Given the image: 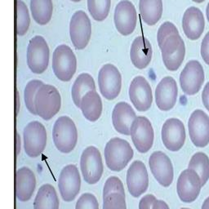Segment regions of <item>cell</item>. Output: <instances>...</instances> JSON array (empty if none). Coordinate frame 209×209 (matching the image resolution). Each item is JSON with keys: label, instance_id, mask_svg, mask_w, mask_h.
<instances>
[{"label": "cell", "instance_id": "10", "mask_svg": "<svg viewBox=\"0 0 209 209\" xmlns=\"http://www.w3.org/2000/svg\"><path fill=\"white\" fill-rule=\"evenodd\" d=\"M92 35V24L88 16L78 10L72 16L70 22V36L74 47L78 50L84 49L89 43Z\"/></svg>", "mask_w": 209, "mask_h": 209}, {"label": "cell", "instance_id": "43", "mask_svg": "<svg viewBox=\"0 0 209 209\" xmlns=\"http://www.w3.org/2000/svg\"><path fill=\"white\" fill-rule=\"evenodd\" d=\"M159 209H170L168 205L163 200H159Z\"/></svg>", "mask_w": 209, "mask_h": 209}, {"label": "cell", "instance_id": "26", "mask_svg": "<svg viewBox=\"0 0 209 209\" xmlns=\"http://www.w3.org/2000/svg\"><path fill=\"white\" fill-rule=\"evenodd\" d=\"M79 108L86 119L96 122L102 114V101L97 91H90L83 97Z\"/></svg>", "mask_w": 209, "mask_h": 209}, {"label": "cell", "instance_id": "18", "mask_svg": "<svg viewBox=\"0 0 209 209\" xmlns=\"http://www.w3.org/2000/svg\"><path fill=\"white\" fill-rule=\"evenodd\" d=\"M114 25L117 30L123 35H129L135 30L137 20L136 11L132 2L122 0L115 7Z\"/></svg>", "mask_w": 209, "mask_h": 209}, {"label": "cell", "instance_id": "19", "mask_svg": "<svg viewBox=\"0 0 209 209\" xmlns=\"http://www.w3.org/2000/svg\"><path fill=\"white\" fill-rule=\"evenodd\" d=\"M129 97L135 108L141 112L147 111L153 102L152 89L143 76H136L129 87Z\"/></svg>", "mask_w": 209, "mask_h": 209}, {"label": "cell", "instance_id": "1", "mask_svg": "<svg viewBox=\"0 0 209 209\" xmlns=\"http://www.w3.org/2000/svg\"><path fill=\"white\" fill-rule=\"evenodd\" d=\"M104 154L109 169L113 172H120L132 160L134 152L126 140L114 137L105 145Z\"/></svg>", "mask_w": 209, "mask_h": 209}, {"label": "cell", "instance_id": "22", "mask_svg": "<svg viewBox=\"0 0 209 209\" xmlns=\"http://www.w3.org/2000/svg\"><path fill=\"white\" fill-rule=\"evenodd\" d=\"M36 177L28 167H21L16 172V196L20 202H28L33 197L36 188Z\"/></svg>", "mask_w": 209, "mask_h": 209}, {"label": "cell", "instance_id": "14", "mask_svg": "<svg viewBox=\"0 0 209 209\" xmlns=\"http://www.w3.org/2000/svg\"><path fill=\"white\" fill-rule=\"evenodd\" d=\"M189 134L196 147L203 148L209 144V117L202 109H195L188 122Z\"/></svg>", "mask_w": 209, "mask_h": 209}, {"label": "cell", "instance_id": "35", "mask_svg": "<svg viewBox=\"0 0 209 209\" xmlns=\"http://www.w3.org/2000/svg\"><path fill=\"white\" fill-rule=\"evenodd\" d=\"M103 209H127L125 195L112 193L103 198Z\"/></svg>", "mask_w": 209, "mask_h": 209}, {"label": "cell", "instance_id": "2", "mask_svg": "<svg viewBox=\"0 0 209 209\" xmlns=\"http://www.w3.org/2000/svg\"><path fill=\"white\" fill-rule=\"evenodd\" d=\"M52 140L61 153L69 154L74 150L78 142V131L72 119L64 115L56 120L52 128Z\"/></svg>", "mask_w": 209, "mask_h": 209}, {"label": "cell", "instance_id": "7", "mask_svg": "<svg viewBox=\"0 0 209 209\" xmlns=\"http://www.w3.org/2000/svg\"><path fill=\"white\" fill-rule=\"evenodd\" d=\"M82 176L88 184L94 185L103 175V163L100 150L95 146H88L83 151L80 157Z\"/></svg>", "mask_w": 209, "mask_h": 209}, {"label": "cell", "instance_id": "31", "mask_svg": "<svg viewBox=\"0 0 209 209\" xmlns=\"http://www.w3.org/2000/svg\"><path fill=\"white\" fill-rule=\"evenodd\" d=\"M188 168L193 169L201 180L202 186H205L209 179V158L203 152L195 153L190 159Z\"/></svg>", "mask_w": 209, "mask_h": 209}, {"label": "cell", "instance_id": "32", "mask_svg": "<svg viewBox=\"0 0 209 209\" xmlns=\"http://www.w3.org/2000/svg\"><path fill=\"white\" fill-rule=\"evenodd\" d=\"M30 24V17L26 4L22 0L16 1V34L23 36L26 34Z\"/></svg>", "mask_w": 209, "mask_h": 209}, {"label": "cell", "instance_id": "24", "mask_svg": "<svg viewBox=\"0 0 209 209\" xmlns=\"http://www.w3.org/2000/svg\"><path fill=\"white\" fill-rule=\"evenodd\" d=\"M136 117L135 111L130 104L124 101L119 102L113 109V126L120 134L130 135V128Z\"/></svg>", "mask_w": 209, "mask_h": 209}, {"label": "cell", "instance_id": "44", "mask_svg": "<svg viewBox=\"0 0 209 209\" xmlns=\"http://www.w3.org/2000/svg\"><path fill=\"white\" fill-rule=\"evenodd\" d=\"M201 209H209V197L207 198L205 201L203 202Z\"/></svg>", "mask_w": 209, "mask_h": 209}, {"label": "cell", "instance_id": "3", "mask_svg": "<svg viewBox=\"0 0 209 209\" xmlns=\"http://www.w3.org/2000/svg\"><path fill=\"white\" fill-rule=\"evenodd\" d=\"M61 106V97L56 88L44 84L39 88L35 99L36 115L45 121L52 119Z\"/></svg>", "mask_w": 209, "mask_h": 209}, {"label": "cell", "instance_id": "48", "mask_svg": "<svg viewBox=\"0 0 209 209\" xmlns=\"http://www.w3.org/2000/svg\"><path fill=\"white\" fill-rule=\"evenodd\" d=\"M181 209H190V208H182Z\"/></svg>", "mask_w": 209, "mask_h": 209}, {"label": "cell", "instance_id": "17", "mask_svg": "<svg viewBox=\"0 0 209 209\" xmlns=\"http://www.w3.org/2000/svg\"><path fill=\"white\" fill-rule=\"evenodd\" d=\"M149 165L152 174L163 187L172 185L174 179L173 166L169 157L162 151H155L150 157Z\"/></svg>", "mask_w": 209, "mask_h": 209}, {"label": "cell", "instance_id": "13", "mask_svg": "<svg viewBox=\"0 0 209 209\" xmlns=\"http://www.w3.org/2000/svg\"><path fill=\"white\" fill-rule=\"evenodd\" d=\"M204 82V71L202 65L196 60L188 62L180 74V85L185 94L193 96L201 89Z\"/></svg>", "mask_w": 209, "mask_h": 209}, {"label": "cell", "instance_id": "45", "mask_svg": "<svg viewBox=\"0 0 209 209\" xmlns=\"http://www.w3.org/2000/svg\"><path fill=\"white\" fill-rule=\"evenodd\" d=\"M206 13H207V19H208V22H209V2H208V6H207Z\"/></svg>", "mask_w": 209, "mask_h": 209}, {"label": "cell", "instance_id": "47", "mask_svg": "<svg viewBox=\"0 0 209 209\" xmlns=\"http://www.w3.org/2000/svg\"><path fill=\"white\" fill-rule=\"evenodd\" d=\"M72 2H80L81 0H71Z\"/></svg>", "mask_w": 209, "mask_h": 209}, {"label": "cell", "instance_id": "33", "mask_svg": "<svg viewBox=\"0 0 209 209\" xmlns=\"http://www.w3.org/2000/svg\"><path fill=\"white\" fill-rule=\"evenodd\" d=\"M111 0H88V8L95 20L103 21L109 15Z\"/></svg>", "mask_w": 209, "mask_h": 209}, {"label": "cell", "instance_id": "39", "mask_svg": "<svg viewBox=\"0 0 209 209\" xmlns=\"http://www.w3.org/2000/svg\"><path fill=\"white\" fill-rule=\"evenodd\" d=\"M139 209H159V200L153 194H147L141 198Z\"/></svg>", "mask_w": 209, "mask_h": 209}, {"label": "cell", "instance_id": "16", "mask_svg": "<svg viewBox=\"0 0 209 209\" xmlns=\"http://www.w3.org/2000/svg\"><path fill=\"white\" fill-rule=\"evenodd\" d=\"M162 141L168 150L177 152L184 145L186 134L185 125L178 119H167L162 128Z\"/></svg>", "mask_w": 209, "mask_h": 209}, {"label": "cell", "instance_id": "38", "mask_svg": "<svg viewBox=\"0 0 209 209\" xmlns=\"http://www.w3.org/2000/svg\"><path fill=\"white\" fill-rule=\"evenodd\" d=\"M75 209H99V203L94 194L84 193L76 202Z\"/></svg>", "mask_w": 209, "mask_h": 209}, {"label": "cell", "instance_id": "27", "mask_svg": "<svg viewBox=\"0 0 209 209\" xmlns=\"http://www.w3.org/2000/svg\"><path fill=\"white\" fill-rule=\"evenodd\" d=\"M34 209H59L60 201L55 187L43 184L39 187L33 203Z\"/></svg>", "mask_w": 209, "mask_h": 209}, {"label": "cell", "instance_id": "41", "mask_svg": "<svg viewBox=\"0 0 209 209\" xmlns=\"http://www.w3.org/2000/svg\"><path fill=\"white\" fill-rule=\"evenodd\" d=\"M202 100L205 108L209 111V82L206 83L202 92Z\"/></svg>", "mask_w": 209, "mask_h": 209}, {"label": "cell", "instance_id": "37", "mask_svg": "<svg viewBox=\"0 0 209 209\" xmlns=\"http://www.w3.org/2000/svg\"><path fill=\"white\" fill-rule=\"evenodd\" d=\"M177 34H179V32L174 24L169 21H166L162 24L157 34V41H158V45L159 47H162L164 41L168 37H170L171 35H177Z\"/></svg>", "mask_w": 209, "mask_h": 209}, {"label": "cell", "instance_id": "34", "mask_svg": "<svg viewBox=\"0 0 209 209\" xmlns=\"http://www.w3.org/2000/svg\"><path fill=\"white\" fill-rule=\"evenodd\" d=\"M43 83L41 80L38 79H33L28 83L24 91V101L25 106L27 108L28 111L36 115V111H35V99L36 97V94L39 88L43 85Z\"/></svg>", "mask_w": 209, "mask_h": 209}, {"label": "cell", "instance_id": "42", "mask_svg": "<svg viewBox=\"0 0 209 209\" xmlns=\"http://www.w3.org/2000/svg\"><path fill=\"white\" fill-rule=\"evenodd\" d=\"M16 155H19L20 151V138L19 134H16Z\"/></svg>", "mask_w": 209, "mask_h": 209}, {"label": "cell", "instance_id": "25", "mask_svg": "<svg viewBox=\"0 0 209 209\" xmlns=\"http://www.w3.org/2000/svg\"><path fill=\"white\" fill-rule=\"evenodd\" d=\"M152 47L147 39L138 36L134 39L130 50V58L133 66L141 70L146 68L152 59Z\"/></svg>", "mask_w": 209, "mask_h": 209}, {"label": "cell", "instance_id": "6", "mask_svg": "<svg viewBox=\"0 0 209 209\" xmlns=\"http://www.w3.org/2000/svg\"><path fill=\"white\" fill-rule=\"evenodd\" d=\"M49 47L46 39L36 35L30 40L27 47V65L34 74L45 72L49 63Z\"/></svg>", "mask_w": 209, "mask_h": 209}, {"label": "cell", "instance_id": "29", "mask_svg": "<svg viewBox=\"0 0 209 209\" xmlns=\"http://www.w3.org/2000/svg\"><path fill=\"white\" fill-rule=\"evenodd\" d=\"M90 91H96L94 78L88 73H82L75 79L71 88L72 100L77 107L79 108L83 97Z\"/></svg>", "mask_w": 209, "mask_h": 209}, {"label": "cell", "instance_id": "30", "mask_svg": "<svg viewBox=\"0 0 209 209\" xmlns=\"http://www.w3.org/2000/svg\"><path fill=\"white\" fill-rule=\"evenodd\" d=\"M30 12L36 23L45 25L52 16V0H30Z\"/></svg>", "mask_w": 209, "mask_h": 209}, {"label": "cell", "instance_id": "20", "mask_svg": "<svg viewBox=\"0 0 209 209\" xmlns=\"http://www.w3.org/2000/svg\"><path fill=\"white\" fill-rule=\"evenodd\" d=\"M127 186L129 193L138 198L143 194L149 187V176L143 162L136 160L131 164L127 172Z\"/></svg>", "mask_w": 209, "mask_h": 209}, {"label": "cell", "instance_id": "8", "mask_svg": "<svg viewBox=\"0 0 209 209\" xmlns=\"http://www.w3.org/2000/svg\"><path fill=\"white\" fill-rule=\"evenodd\" d=\"M58 189L61 197L65 202L74 201L80 192L81 177L75 164H68L60 172Z\"/></svg>", "mask_w": 209, "mask_h": 209}, {"label": "cell", "instance_id": "5", "mask_svg": "<svg viewBox=\"0 0 209 209\" xmlns=\"http://www.w3.org/2000/svg\"><path fill=\"white\" fill-rule=\"evenodd\" d=\"M47 130L42 123L32 121L25 127L23 145L25 153L32 159L39 157L47 146Z\"/></svg>", "mask_w": 209, "mask_h": 209}, {"label": "cell", "instance_id": "40", "mask_svg": "<svg viewBox=\"0 0 209 209\" xmlns=\"http://www.w3.org/2000/svg\"><path fill=\"white\" fill-rule=\"evenodd\" d=\"M201 56L204 62L209 66V31L206 34L202 41Z\"/></svg>", "mask_w": 209, "mask_h": 209}, {"label": "cell", "instance_id": "4", "mask_svg": "<svg viewBox=\"0 0 209 209\" xmlns=\"http://www.w3.org/2000/svg\"><path fill=\"white\" fill-rule=\"evenodd\" d=\"M77 70V59L74 52L66 44L56 47L52 54V70L56 77L63 82H69Z\"/></svg>", "mask_w": 209, "mask_h": 209}, {"label": "cell", "instance_id": "46", "mask_svg": "<svg viewBox=\"0 0 209 209\" xmlns=\"http://www.w3.org/2000/svg\"><path fill=\"white\" fill-rule=\"evenodd\" d=\"M194 2H195V3H198V4H199V3H203V2H204L205 0H193Z\"/></svg>", "mask_w": 209, "mask_h": 209}, {"label": "cell", "instance_id": "12", "mask_svg": "<svg viewBox=\"0 0 209 209\" xmlns=\"http://www.w3.org/2000/svg\"><path fill=\"white\" fill-rule=\"evenodd\" d=\"M98 85L101 95L107 100L112 101L119 95L122 76L116 66L106 64L101 67L98 74Z\"/></svg>", "mask_w": 209, "mask_h": 209}, {"label": "cell", "instance_id": "15", "mask_svg": "<svg viewBox=\"0 0 209 209\" xmlns=\"http://www.w3.org/2000/svg\"><path fill=\"white\" fill-rule=\"evenodd\" d=\"M202 188L201 180L193 169H186L180 174L177 184V190L180 199L190 203L197 199Z\"/></svg>", "mask_w": 209, "mask_h": 209}, {"label": "cell", "instance_id": "21", "mask_svg": "<svg viewBox=\"0 0 209 209\" xmlns=\"http://www.w3.org/2000/svg\"><path fill=\"white\" fill-rule=\"evenodd\" d=\"M178 88L177 82L171 76L164 77L155 89V102L162 111H169L177 102Z\"/></svg>", "mask_w": 209, "mask_h": 209}, {"label": "cell", "instance_id": "23", "mask_svg": "<svg viewBox=\"0 0 209 209\" xmlns=\"http://www.w3.org/2000/svg\"><path fill=\"white\" fill-rule=\"evenodd\" d=\"M205 27V20L201 10L195 7L186 9L182 18V28L186 37L190 40L199 39Z\"/></svg>", "mask_w": 209, "mask_h": 209}, {"label": "cell", "instance_id": "9", "mask_svg": "<svg viewBox=\"0 0 209 209\" xmlns=\"http://www.w3.org/2000/svg\"><path fill=\"white\" fill-rule=\"evenodd\" d=\"M130 135L136 149L140 153H147L153 146L155 132L147 118L136 117L130 128Z\"/></svg>", "mask_w": 209, "mask_h": 209}, {"label": "cell", "instance_id": "36", "mask_svg": "<svg viewBox=\"0 0 209 209\" xmlns=\"http://www.w3.org/2000/svg\"><path fill=\"white\" fill-rule=\"evenodd\" d=\"M112 193H119L125 195L123 182L117 177H110L106 180L103 189V198Z\"/></svg>", "mask_w": 209, "mask_h": 209}, {"label": "cell", "instance_id": "11", "mask_svg": "<svg viewBox=\"0 0 209 209\" xmlns=\"http://www.w3.org/2000/svg\"><path fill=\"white\" fill-rule=\"evenodd\" d=\"M160 48L163 61L167 69L170 71L178 70L186 56V45L180 35H171Z\"/></svg>", "mask_w": 209, "mask_h": 209}, {"label": "cell", "instance_id": "28", "mask_svg": "<svg viewBox=\"0 0 209 209\" xmlns=\"http://www.w3.org/2000/svg\"><path fill=\"white\" fill-rule=\"evenodd\" d=\"M139 10L141 18L149 25H154L163 14L162 0H140Z\"/></svg>", "mask_w": 209, "mask_h": 209}]
</instances>
